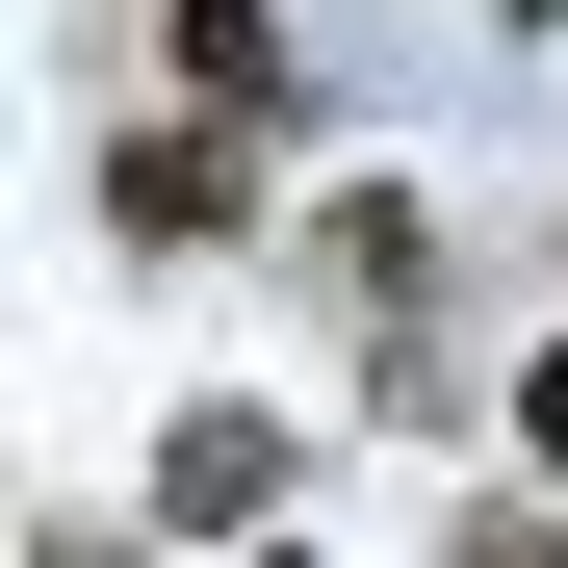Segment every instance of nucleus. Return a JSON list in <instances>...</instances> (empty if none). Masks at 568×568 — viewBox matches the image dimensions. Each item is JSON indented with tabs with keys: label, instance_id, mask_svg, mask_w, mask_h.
Here are the masks:
<instances>
[{
	"label": "nucleus",
	"instance_id": "f257e3e1",
	"mask_svg": "<svg viewBox=\"0 0 568 568\" xmlns=\"http://www.w3.org/2000/svg\"><path fill=\"white\" fill-rule=\"evenodd\" d=\"M104 233H130V258H233V233H258V130H207V104L130 130V155H104Z\"/></svg>",
	"mask_w": 568,
	"mask_h": 568
},
{
	"label": "nucleus",
	"instance_id": "f03ea898",
	"mask_svg": "<svg viewBox=\"0 0 568 568\" xmlns=\"http://www.w3.org/2000/svg\"><path fill=\"white\" fill-rule=\"evenodd\" d=\"M284 517V414H155V542H258Z\"/></svg>",
	"mask_w": 568,
	"mask_h": 568
},
{
	"label": "nucleus",
	"instance_id": "7ed1b4c3",
	"mask_svg": "<svg viewBox=\"0 0 568 568\" xmlns=\"http://www.w3.org/2000/svg\"><path fill=\"white\" fill-rule=\"evenodd\" d=\"M155 52H181V104H207V130H284V104H311V52H284L258 0H181Z\"/></svg>",
	"mask_w": 568,
	"mask_h": 568
},
{
	"label": "nucleus",
	"instance_id": "20e7f679",
	"mask_svg": "<svg viewBox=\"0 0 568 568\" xmlns=\"http://www.w3.org/2000/svg\"><path fill=\"white\" fill-rule=\"evenodd\" d=\"M517 465H568V336H542V362H517Z\"/></svg>",
	"mask_w": 568,
	"mask_h": 568
},
{
	"label": "nucleus",
	"instance_id": "39448f33",
	"mask_svg": "<svg viewBox=\"0 0 568 568\" xmlns=\"http://www.w3.org/2000/svg\"><path fill=\"white\" fill-rule=\"evenodd\" d=\"M465 568H568V517H465Z\"/></svg>",
	"mask_w": 568,
	"mask_h": 568
},
{
	"label": "nucleus",
	"instance_id": "423d86ee",
	"mask_svg": "<svg viewBox=\"0 0 568 568\" xmlns=\"http://www.w3.org/2000/svg\"><path fill=\"white\" fill-rule=\"evenodd\" d=\"M517 27H542V0H517Z\"/></svg>",
	"mask_w": 568,
	"mask_h": 568
}]
</instances>
